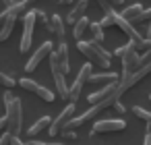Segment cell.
<instances>
[{
    "instance_id": "16",
    "label": "cell",
    "mask_w": 151,
    "mask_h": 145,
    "mask_svg": "<svg viewBox=\"0 0 151 145\" xmlns=\"http://www.w3.org/2000/svg\"><path fill=\"white\" fill-rule=\"evenodd\" d=\"M50 124H52V118H50V116H42L40 120H35L33 126H29V137H37V135H40L42 131H46Z\"/></svg>"
},
{
    "instance_id": "28",
    "label": "cell",
    "mask_w": 151,
    "mask_h": 145,
    "mask_svg": "<svg viewBox=\"0 0 151 145\" xmlns=\"http://www.w3.org/2000/svg\"><path fill=\"white\" fill-rule=\"evenodd\" d=\"M149 60H151V48H149V50H145V54H141V66H143V64H147Z\"/></svg>"
},
{
    "instance_id": "5",
    "label": "cell",
    "mask_w": 151,
    "mask_h": 145,
    "mask_svg": "<svg viewBox=\"0 0 151 145\" xmlns=\"http://www.w3.org/2000/svg\"><path fill=\"white\" fill-rule=\"evenodd\" d=\"M93 69H91V62H85L81 69H79V75L75 79V83L70 85V93H68V102H77L81 97V91L85 87V83H89V77H91Z\"/></svg>"
},
{
    "instance_id": "13",
    "label": "cell",
    "mask_w": 151,
    "mask_h": 145,
    "mask_svg": "<svg viewBox=\"0 0 151 145\" xmlns=\"http://www.w3.org/2000/svg\"><path fill=\"white\" fill-rule=\"evenodd\" d=\"M87 6H89V0H79V2H77L73 9H70V13L66 15V19H64V21L75 25V23H77L81 17H85V13H87Z\"/></svg>"
},
{
    "instance_id": "11",
    "label": "cell",
    "mask_w": 151,
    "mask_h": 145,
    "mask_svg": "<svg viewBox=\"0 0 151 145\" xmlns=\"http://www.w3.org/2000/svg\"><path fill=\"white\" fill-rule=\"evenodd\" d=\"M52 52H54V48H52V42H44V44H42V46H40L35 52H33V56L29 58V62L25 64V71H27V73L35 71V69L40 66V62H42L44 58H48Z\"/></svg>"
},
{
    "instance_id": "21",
    "label": "cell",
    "mask_w": 151,
    "mask_h": 145,
    "mask_svg": "<svg viewBox=\"0 0 151 145\" xmlns=\"http://www.w3.org/2000/svg\"><path fill=\"white\" fill-rule=\"evenodd\" d=\"M132 114H134L137 118H141V120H145V122L151 124V112H149V110H145V108H141V106H134V108H132Z\"/></svg>"
},
{
    "instance_id": "8",
    "label": "cell",
    "mask_w": 151,
    "mask_h": 145,
    "mask_svg": "<svg viewBox=\"0 0 151 145\" xmlns=\"http://www.w3.org/2000/svg\"><path fill=\"white\" fill-rule=\"evenodd\" d=\"M108 15H112L114 25H116V27H120V29H122V31H124V33L132 40V42H139L141 38H145V35H141V33L134 29V25H132L128 19H124V17H122V13H116L114 9H110V11H108Z\"/></svg>"
},
{
    "instance_id": "24",
    "label": "cell",
    "mask_w": 151,
    "mask_h": 145,
    "mask_svg": "<svg viewBox=\"0 0 151 145\" xmlns=\"http://www.w3.org/2000/svg\"><path fill=\"white\" fill-rule=\"evenodd\" d=\"M130 46H132V42H128V44H124V46L116 48V50H114V56H116V58H122V56H124V52H126Z\"/></svg>"
},
{
    "instance_id": "35",
    "label": "cell",
    "mask_w": 151,
    "mask_h": 145,
    "mask_svg": "<svg viewBox=\"0 0 151 145\" xmlns=\"http://www.w3.org/2000/svg\"><path fill=\"white\" fill-rule=\"evenodd\" d=\"M0 2H2L4 6H11V4H15V0H0Z\"/></svg>"
},
{
    "instance_id": "9",
    "label": "cell",
    "mask_w": 151,
    "mask_h": 145,
    "mask_svg": "<svg viewBox=\"0 0 151 145\" xmlns=\"http://www.w3.org/2000/svg\"><path fill=\"white\" fill-rule=\"evenodd\" d=\"M19 85H21L25 91L35 93L40 100H44V102H48V104H50V102H54V97H56V95H54V91H50L48 87H44V85L35 83L33 79H21V81H19Z\"/></svg>"
},
{
    "instance_id": "18",
    "label": "cell",
    "mask_w": 151,
    "mask_h": 145,
    "mask_svg": "<svg viewBox=\"0 0 151 145\" xmlns=\"http://www.w3.org/2000/svg\"><path fill=\"white\" fill-rule=\"evenodd\" d=\"M89 25H91V21H89L87 17H81V19L75 23V29H73V35H75V40H81V38H83V33L89 29Z\"/></svg>"
},
{
    "instance_id": "10",
    "label": "cell",
    "mask_w": 151,
    "mask_h": 145,
    "mask_svg": "<svg viewBox=\"0 0 151 145\" xmlns=\"http://www.w3.org/2000/svg\"><path fill=\"white\" fill-rule=\"evenodd\" d=\"M73 116H75V102H68V104H66V108L58 114V118H56V120H52V124H50V135H52V137H56L58 133H62V131H64V126H66V122H68Z\"/></svg>"
},
{
    "instance_id": "26",
    "label": "cell",
    "mask_w": 151,
    "mask_h": 145,
    "mask_svg": "<svg viewBox=\"0 0 151 145\" xmlns=\"http://www.w3.org/2000/svg\"><path fill=\"white\" fill-rule=\"evenodd\" d=\"M141 21H145V23H147V21H151V9H147V11H143V13H141V17L137 19V23H141Z\"/></svg>"
},
{
    "instance_id": "36",
    "label": "cell",
    "mask_w": 151,
    "mask_h": 145,
    "mask_svg": "<svg viewBox=\"0 0 151 145\" xmlns=\"http://www.w3.org/2000/svg\"><path fill=\"white\" fill-rule=\"evenodd\" d=\"M73 0H58V4H70Z\"/></svg>"
},
{
    "instance_id": "1",
    "label": "cell",
    "mask_w": 151,
    "mask_h": 145,
    "mask_svg": "<svg viewBox=\"0 0 151 145\" xmlns=\"http://www.w3.org/2000/svg\"><path fill=\"white\" fill-rule=\"evenodd\" d=\"M77 48H79V52H81L89 62H95L99 69H110V58H112V54L101 46V42H95V40H91V42L77 40Z\"/></svg>"
},
{
    "instance_id": "32",
    "label": "cell",
    "mask_w": 151,
    "mask_h": 145,
    "mask_svg": "<svg viewBox=\"0 0 151 145\" xmlns=\"http://www.w3.org/2000/svg\"><path fill=\"white\" fill-rule=\"evenodd\" d=\"M27 145H64V143H42V141H29Z\"/></svg>"
},
{
    "instance_id": "37",
    "label": "cell",
    "mask_w": 151,
    "mask_h": 145,
    "mask_svg": "<svg viewBox=\"0 0 151 145\" xmlns=\"http://www.w3.org/2000/svg\"><path fill=\"white\" fill-rule=\"evenodd\" d=\"M23 2H25V4L29 6V4H33V2H37V0H23Z\"/></svg>"
},
{
    "instance_id": "20",
    "label": "cell",
    "mask_w": 151,
    "mask_h": 145,
    "mask_svg": "<svg viewBox=\"0 0 151 145\" xmlns=\"http://www.w3.org/2000/svg\"><path fill=\"white\" fill-rule=\"evenodd\" d=\"M89 29H91V33H93V40H95V42H104V40H106L101 23H91V25H89Z\"/></svg>"
},
{
    "instance_id": "23",
    "label": "cell",
    "mask_w": 151,
    "mask_h": 145,
    "mask_svg": "<svg viewBox=\"0 0 151 145\" xmlns=\"http://www.w3.org/2000/svg\"><path fill=\"white\" fill-rule=\"evenodd\" d=\"M35 19H37V23H40V25H44L46 29L50 27V19H48V15H46L44 11H40V9H35Z\"/></svg>"
},
{
    "instance_id": "7",
    "label": "cell",
    "mask_w": 151,
    "mask_h": 145,
    "mask_svg": "<svg viewBox=\"0 0 151 145\" xmlns=\"http://www.w3.org/2000/svg\"><path fill=\"white\" fill-rule=\"evenodd\" d=\"M126 122L122 118H104V120H95L91 126V135L97 133H116V131H124Z\"/></svg>"
},
{
    "instance_id": "4",
    "label": "cell",
    "mask_w": 151,
    "mask_h": 145,
    "mask_svg": "<svg viewBox=\"0 0 151 145\" xmlns=\"http://www.w3.org/2000/svg\"><path fill=\"white\" fill-rule=\"evenodd\" d=\"M37 19H35V9L27 11L23 15V38H21V52H29L31 42H33V31H35Z\"/></svg>"
},
{
    "instance_id": "2",
    "label": "cell",
    "mask_w": 151,
    "mask_h": 145,
    "mask_svg": "<svg viewBox=\"0 0 151 145\" xmlns=\"http://www.w3.org/2000/svg\"><path fill=\"white\" fill-rule=\"evenodd\" d=\"M6 104V131L11 135H19L23 126V108L19 97H11Z\"/></svg>"
},
{
    "instance_id": "33",
    "label": "cell",
    "mask_w": 151,
    "mask_h": 145,
    "mask_svg": "<svg viewBox=\"0 0 151 145\" xmlns=\"http://www.w3.org/2000/svg\"><path fill=\"white\" fill-rule=\"evenodd\" d=\"M145 38L151 40V21H149V25H147V33H145Z\"/></svg>"
},
{
    "instance_id": "15",
    "label": "cell",
    "mask_w": 151,
    "mask_h": 145,
    "mask_svg": "<svg viewBox=\"0 0 151 145\" xmlns=\"http://www.w3.org/2000/svg\"><path fill=\"white\" fill-rule=\"evenodd\" d=\"M112 81H118V75L112 73V71H108V73H97V75L91 73V77H89V83H93V85H108V83H112Z\"/></svg>"
},
{
    "instance_id": "12",
    "label": "cell",
    "mask_w": 151,
    "mask_h": 145,
    "mask_svg": "<svg viewBox=\"0 0 151 145\" xmlns=\"http://www.w3.org/2000/svg\"><path fill=\"white\" fill-rule=\"evenodd\" d=\"M116 85H118V81H112V83H108V85H104L99 91H93L87 100H89V104H97V102H104V100H108L110 95H114V91H116Z\"/></svg>"
},
{
    "instance_id": "17",
    "label": "cell",
    "mask_w": 151,
    "mask_h": 145,
    "mask_svg": "<svg viewBox=\"0 0 151 145\" xmlns=\"http://www.w3.org/2000/svg\"><path fill=\"white\" fill-rule=\"evenodd\" d=\"M145 9L141 6V4H130V6H126L124 11H122V17L124 19H128L130 23H137V19L141 17V13H143Z\"/></svg>"
},
{
    "instance_id": "34",
    "label": "cell",
    "mask_w": 151,
    "mask_h": 145,
    "mask_svg": "<svg viewBox=\"0 0 151 145\" xmlns=\"http://www.w3.org/2000/svg\"><path fill=\"white\" fill-rule=\"evenodd\" d=\"M2 128H6V116L0 118V131H2Z\"/></svg>"
},
{
    "instance_id": "6",
    "label": "cell",
    "mask_w": 151,
    "mask_h": 145,
    "mask_svg": "<svg viewBox=\"0 0 151 145\" xmlns=\"http://www.w3.org/2000/svg\"><path fill=\"white\" fill-rule=\"evenodd\" d=\"M139 69H141V54L139 50H134V44H132L122 56V77H128Z\"/></svg>"
},
{
    "instance_id": "3",
    "label": "cell",
    "mask_w": 151,
    "mask_h": 145,
    "mask_svg": "<svg viewBox=\"0 0 151 145\" xmlns=\"http://www.w3.org/2000/svg\"><path fill=\"white\" fill-rule=\"evenodd\" d=\"M50 64H52L54 83H56V93H58L62 100H68L70 87L66 85V73H64V69H62V62H60L58 52H52V54H50Z\"/></svg>"
},
{
    "instance_id": "27",
    "label": "cell",
    "mask_w": 151,
    "mask_h": 145,
    "mask_svg": "<svg viewBox=\"0 0 151 145\" xmlns=\"http://www.w3.org/2000/svg\"><path fill=\"white\" fill-rule=\"evenodd\" d=\"M143 145H151V124L147 122V131H145V139H143Z\"/></svg>"
},
{
    "instance_id": "19",
    "label": "cell",
    "mask_w": 151,
    "mask_h": 145,
    "mask_svg": "<svg viewBox=\"0 0 151 145\" xmlns=\"http://www.w3.org/2000/svg\"><path fill=\"white\" fill-rule=\"evenodd\" d=\"M56 52H58V56H60V62H62L64 73H68V46H66V42H64V40H62V42H58Z\"/></svg>"
},
{
    "instance_id": "25",
    "label": "cell",
    "mask_w": 151,
    "mask_h": 145,
    "mask_svg": "<svg viewBox=\"0 0 151 145\" xmlns=\"http://www.w3.org/2000/svg\"><path fill=\"white\" fill-rule=\"evenodd\" d=\"M99 23H101V27L106 29V27H112V25H114V19H112V15H108V13H106V17H104Z\"/></svg>"
},
{
    "instance_id": "14",
    "label": "cell",
    "mask_w": 151,
    "mask_h": 145,
    "mask_svg": "<svg viewBox=\"0 0 151 145\" xmlns=\"http://www.w3.org/2000/svg\"><path fill=\"white\" fill-rule=\"evenodd\" d=\"M64 25H66V21H62L60 15H52V17H50V27H48V31L54 33L58 42H62V40H64Z\"/></svg>"
},
{
    "instance_id": "31",
    "label": "cell",
    "mask_w": 151,
    "mask_h": 145,
    "mask_svg": "<svg viewBox=\"0 0 151 145\" xmlns=\"http://www.w3.org/2000/svg\"><path fill=\"white\" fill-rule=\"evenodd\" d=\"M114 108H116V112H118V114H124V112H126V108L120 104V100H116V102H114Z\"/></svg>"
},
{
    "instance_id": "29",
    "label": "cell",
    "mask_w": 151,
    "mask_h": 145,
    "mask_svg": "<svg viewBox=\"0 0 151 145\" xmlns=\"http://www.w3.org/2000/svg\"><path fill=\"white\" fill-rule=\"evenodd\" d=\"M9 143H11V133L6 131V133L0 135V145H9Z\"/></svg>"
},
{
    "instance_id": "22",
    "label": "cell",
    "mask_w": 151,
    "mask_h": 145,
    "mask_svg": "<svg viewBox=\"0 0 151 145\" xmlns=\"http://www.w3.org/2000/svg\"><path fill=\"white\" fill-rule=\"evenodd\" d=\"M15 79L13 77H9L6 73H2V71H0V85H2V87H6V89H11V87H15Z\"/></svg>"
},
{
    "instance_id": "30",
    "label": "cell",
    "mask_w": 151,
    "mask_h": 145,
    "mask_svg": "<svg viewBox=\"0 0 151 145\" xmlns=\"http://www.w3.org/2000/svg\"><path fill=\"white\" fill-rule=\"evenodd\" d=\"M9 145H27V143H23L21 139H19V135H11V143Z\"/></svg>"
},
{
    "instance_id": "38",
    "label": "cell",
    "mask_w": 151,
    "mask_h": 145,
    "mask_svg": "<svg viewBox=\"0 0 151 145\" xmlns=\"http://www.w3.org/2000/svg\"><path fill=\"white\" fill-rule=\"evenodd\" d=\"M149 102H151V95H149Z\"/></svg>"
}]
</instances>
